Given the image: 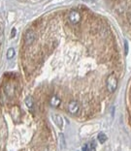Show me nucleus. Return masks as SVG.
<instances>
[{
	"label": "nucleus",
	"mask_w": 131,
	"mask_h": 151,
	"mask_svg": "<svg viewBox=\"0 0 131 151\" xmlns=\"http://www.w3.org/2000/svg\"><path fill=\"white\" fill-rule=\"evenodd\" d=\"M106 86H107V90L110 93H114L116 91L117 87H118V78H117V77L114 74L108 76L106 81Z\"/></svg>",
	"instance_id": "f257e3e1"
},
{
	"label": "nucleus",
	"mask_w": 131,
	"mask_h": 151,
	"mask_svg": "<svg viewBox=\"0 0 131 151\" xmlns=\"http://www.w3.org/2000/svg\"><path fill=\"white\" fill-rule=\"evenodd\" d=\"M81 19H82V16L78 11L73 10V11H71L70 14H69V20H70V22L73 23V24H77V23L80 22Z\"/></svg>",
	"instance_id": "f03ea898"
},
{
	"label": "nucleus",
	"mask_w": 131,
	"mask_h": 151,
	"mask_svg": "<svg viewBox=\"0 0 131 151\" xmlns=\"http://www.w3.org/2000/svg\"><path fill=\"white\" fill-rule=\"evenodd\" d=\"M68 111L71 113V114H78L79 111H80V105L77 101H71L69 102L68 104Z\"/></svg>",
	"instance_id": "7ed1b4c3"
},
{
	"label": "nucleus",
	"mask_w": 131,
	"mask_h": 151,
	"mask_svg": "<svg viewBox=\"0 0 131 151\" xmlns=\"http://www.w3.org/2000/svg\"><path fill=\"white\" fill-rule=\"evenodd\" d=\"M25 45H31L34 41L36 39V35L35 33H34L32 30H28V31H26L25 34Z\"/></svg>",
	"instance_id": "20e7f679"
},
{
	"label": "nucleus",
	"mask_w": 131,
	"mask_h": 151,
	"mask_svg": "<svg viewBox=\"0 0 131 151\" xmlns=\"http://www.w3.org/2000/svg\"><path fill=\"white\" fill-rule=\"evenodd\" d=\"M61 104V100L59 97H57V96L54 95L51 96V99H50V105L51 106V107L54 108H58Z\"/></svg>",
	"instance_id": "39448f33"
},
{
	"label": "nucleus",
	"mask_w": 131,
	"mask_h": 151,
	"mask_svg": "<svg viewBox=\"0 0 131 151\" xmlns=\"http://www.w3.org/2000/svg\"><path fill=\"white\" fill-rule=\"evenodd\" d=\"M53 120H54V122L56 123V125L58 127V128H62V126H63V119H62V117H61L60 115L54 114L53 115Z\"/></svg>",
	"instance_id": "423d86ee"
},
{
	"label": "nucleus",
	"mask_w": 131,
	"mask_h": 151,
	"mask_svg": "<svg viewBox=\"0 0 131 151\" xmlns=\"http://www.w3.org/2000/svg\"><path fill=\"white\" fill-rule=\"evenodd\" d=\"M95 145L93 143V142H88L85 145L83 146V150H85V151H88V150H95Z\"/></svg>",
	"instance_id": "0eeeda50"
},
{
	"label": "nucleus",
	"mask_w": 131,
	"mask_h": 151,
	"mask_svg": "<svg viewBox=\"0 0 131 151\" xmlns=\"http://www.w3.org/2000/svg\"><path fill=\"white\" fill-rule=\"evenodd\" d=\"M25 105H26V107L29 108V109L33 108L34 102H33V98L31 97V96H28V97H26V99H25Z\"/></svg>",
	"instance_id": "6e6552de"
},
{
	"label": "nucleus",
	"mask_w": 131,
	"mask_h": 151,
	"mask_svg": "<svg viewBox=\"0 0 131 151\" xmlns=\"http://www.w3.org/2000/svg\"><path fill=\"white\" fill-rule=\"evenodd\" d=\"M97 139H98V140L100 142V143H104L106 140H107V136L105 135L104 133H99Z\"/></svg>",
	"instance_id": "1a4fd4ad"
},
{
	"label": "nucleus",
	"mask_w": 131,
	"mask_h": 151,
	"mask_svg": "<svg viewBox=\"0 0 131 151\" xmlns=\"http://www.w3.org/2000/svg\"><path fill=\"white\" fill-rule=\"evenodd\" d=\"M15 56V50L13 47H10V49L7 50V58L8 59H12V58Z\"/></svg>",
	"instance_id": "9d476101"
},
{
	"label": "nucleus",
	"mask_w": 131,
	"mask_h": 151,
	"mask_svg": "<svg viewBox=\"0 0 131 151\" xmlns=\"http://www.w3.org/2000/svg\"><path fill=\"white\" fill-rule=\"evenodd\" d=\"M3 40H4V27L0 24V45L3 43Z\"/></svg>",
	"instance_id": "9b49d317"
},
{
	"label": "nucleus",
	"mask_w": 131,
	"mask_h": 151,
	"mask_svg": "<svg viewBox=\"0 0 131 151\" xmlns=\"http://www.w3.org/2000/svg\"><path fill=\"white\" fill-rule=\"evenodd\" d=\"M124 47H125V54H127V52H128V44H127V41L124 42Z\"/></svg>",
	"instance_id": "f8f14e48"
},
{
	"label": "nucleus",
	"mask_w": 131,
	"mask_h": 151,
	"mask_svg": "<svg viewBox=\"0 0 131 151\" xmlns=\"http://www.w3.org/2000/svg\"><path fill=\"white\" fill-rule=\"evenodd\" d=\"M16 32H17L16 28H13V29H12V33H11V37H12V38H13L14 36L16 35Z\"/></svg>",
	"instance_id": "ddd939ff"
},
{
	"label": "nucleus",
	"mask_w": 131,
	"mask_h": 151,
	"mask_svg": "<svg viewBox=\"0 0 131 151\" xmlns=\"http://www.w3.org/2000/svg\"><path fill=\"white\" fill-rule=\"evenodd\" d=\"M83 1H85V3H92L94 0H83Z\"/></svg>",
	"instance_id": "4468645a"
}]
</instances>
